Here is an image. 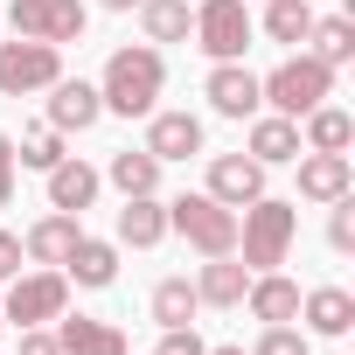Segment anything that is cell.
<instances>
[{"label": "cell", "mask_w": 355, "mask_h": 355, "mask_svg": "<svg viewBox=\"0 0 355 355\" xmlns=\"http://www.w3.org/2000/svg\"><path fill=\"white\" fill-rule=\"evenodd\" d=\"M91 84H98V105H105L112 119H146V112L160 105V91H167V49H153V42H119Z\"/></svg>", "instance_id": "1"}, {"label": "cell", "mask_w": 355, "mask_h": 355, "mask_svg": "<svg viewBox=\"0 0 355 355\" xmlns=\"http://www.w3.org/2000/svg\"><path fill=\"white\" fill-rule=\"evenodd\" d=\"M293 244H300V202L293 196L265 189L258 202L237 209V265L244 272H279L293 258Z\"/></svg>", "instance_id": "2"}, {"label": "cell", "mask_w": 355, "mask_h": 355, "mask_svg": "<svg viewBox=\"0 0 355 355\" xmlns=\"http://www.w3.org/2000/svg\"><path fill=\"white\" fill-rule=\"evenodd\" d=\"M258 98H265V112H279V119H306L313 105H327V98H334V70H327L320 56L293 49L279 70H265V77H258Z\"/></svg>", "instance_id": "3"}, {"label": "cell", "mask_w": 355, "mask_h": 355, "mask_svg": "<svg viewBox=\"0 0 355 355\" xmlns=\"http://www.w3.org/2000/svg\"><path fill=\"white\" fill-rule=\"evenodd\" d=\"M167 237H182L196 258H223V251H237V209H223L216 196H174L167 202Z\"/></svg>", "instance_id": "4"}, {"label": "cell", "mask_w": 355, "mask_h": 355, "mask_svg": "<svg viewBox=\"0 0 355 355\" xmlns=\"http://www.w3.org/2000/svg\"><path fill=\"white\" fill-rule=\"evenodd\" d=\"M63 306H70L63 265H21L8 286H0V313H8V327H49Z\"/></svg>", "instance_id": "5"}, {"label": "cell", "mask_w": 355, "mask_h": 355, "mask_svg": "<svg viewBox=\"0 0 355 355\" xmlns=\"http://www.w3.org/2000/svg\"><path fill=\"white\" fill-rule=\"evenodd\" d=\"M189 42H196L209 63H244V49L258 42L251 0H196V28H189Z\"/></svg>", "instance_id": "6"}, {"label": "cell", "mask_w": 355, "mask_h": 355, "mask_svg": "<svg viewBox=\"0 0 355 355\" xmlns=\"http://www.w3.org/2000/svg\"><path fill=\"white\" fill-rule=\"evenodd\" d=\"M56 77H63V49L56 42H28V35L0 42V98H42Z\"/></svg>", "instance_id": "7"}, {"label": "cell", "mask_w": 355, "mask_h": 355, "mask_svg": "<svg viewBox=\"0 0 355 355\" xmlns=\"http://www.w3.org/2000/svg\"><path fill=\"white\" fill-rule=\"evenodd\" d=\"M8 28L28 35V42H84L91 28V8L84 0H8Z\"/></svg>", "instance_id": "8"}, {"label": "cell", "mask_w": 355, "mask_h": 355, "mask_svg": "<svg viewBox=\"0 0 355 355\" xmlns=\"http://www.w3.org/2000/svg\"><path fill=\"white\" fill-rule=\"evenodd\" d=\"M160 167H174V160H196L202 146H209V132H202V119L189 112V105H153L146 112V139H139Z\"/></svg>", "instance_id": "9"}, {"label": "cell", "mask_w": 355, "mask_h": 355, "mask_svg": "<svg viewBox=\"0 0 355 355\" xmlns=\"http://www.w3.org/2000/svg\"><path fill=\"white\" fill-rule=\"evenodd\" d=\"M202 98H209V112H216V119H237V125L265 112V98H258V70H251V63H209Z\"/></svg>", "instance_id": "10"}, {"label": "cell", "mask_w": 355, "mask_h": 355, "mask_svg": "<svg viewBox=\"0 0 355 355\" xmlns=\"http://www.w3.org/2000/svg\"><path fill=\"white\" fill-rule=\"evenodd\" d=\"M265 174H272V167H258L244 146H237V153H209L202 196H216L223 209H244V202H258V196H265Z\"/></svg>", "instance_id": "11"}, {"label": "cell", "mask_w": 355, "mask_h": 355, "mask_svg": "<svg viewBox=\"0 0 355 355\" xmlns=\"http://www.w3.org/2000/svg\"><path fill=\"white\" fill-rule=\"evenodd\" d=\"M42 119L70 139V132H91L98 119H105V105H98V84L91 77H56L49 91H42Z\"/></svg>", "instance_id": "12"}, {"label": "cell", "mask_w": 355, "mask_h": 355, "mask_svg": "<svg viewBox=\"0 0 355 355\" xmlns=\"http://www.w3.org/2000/svg\"><path fill=\"white\" fill-rule=\"evenodd\" d=\"M293 167H300V202H313V209L355 196V160H348V153H306V146H300Z\"/></svg>", "instance_id": "13"}, {"label": "cell", "mask_w": 355, "mask_h": 355, "mask_svg": "<svg viewBox=\"0 0 355 355\" xmlns=\"http://www.w3.org/2000/svg\"><path fill=\"white\" fill-rule=\"evenodd\" d=\"M112 244H119V251H153V244H167V202H160V196H119Z\"/></svg>", "instance_id": "14"}, {"label": "cell", "mask_w": 355, "mask_h": 355, "mask_svg": "<svg viewBox=\"0 0 355 355\" xmlns=\"http://www.w3.org/2000/svg\"><path fill=\"white\" fill-rule=\"evenodd\" d=\"M49 327H56V348L63 355H132V341H125L119 320H91V313H70L63 306Z\"/></svg>", "instance_id": "15"}, {"label": "cell", "mask_w": 355, "mask_h": 355, "mask_svg": "<svg viewBox=\"0 0 355 355\" xmlns=\"http://www.w3.org/2000/svg\"><path fill=\"white\" fill-rule=\"evenodd\" d=\"M119 258H125V251H119L112 237H91V230H84V237H77V251L63 258L70 293H105V286H119Z\"/></svg>", "instance_id": "16"}, {"label": "cell", "mask_w": 355, "mask_h": 355, "mask_svg": "<svg viewBox=\"0 0 355 355\" xmlns=\"http://www.w3.org/2000/svg\"><path fill=\"white\" fill-rule=\"evenodd\" d=\"M98 189H105V174H98L91 160H77V153H63V160L42 174V196H49V209H70V216H84V209L98 202Z\"/></svg>", "instance_id": "17"}, {"label": "cell", "mask_w": 355, "mask_h": 355, "mask_svg": "<svg viewBox=\"0 0 355 355\" xmlns=\"http://www.w3.org/2000/svg\"><path fill=\"white\" fill-rule=\"evenodd\" d=\"M244 153L258 167H293L300 160V119H279V112L244 119Z\"/></svg>", "instance_id": "18"}, {"label": "cell", "mask_w": 355, "mask_h": 355, "mask_svg": "<svg viewBox=\"0 0 355 355\" xmlns=\"http://www.w3.org/2000/svg\"><path fill=\"white\" fill-rule=\"evenodd\" d=\"M77 237H84V216H70V209H42V216L21 230V251H28V265H63V258L77 251Z\"/></svg>", "instance_id": "19"}, {"label": "cell", "mask_w": 355, "mask_h": 355, "mask_svg": "<svg viewBox=\"0 0 355 355\" xmlns=\"http://www.w3.org/2000/svg\"><path fill=\"white\" fill-rule=\"evenodd\" d=\"M244 286H251V272L237 265V251L196 265V300H202L209 313H237V306H244Z\"/></svg>", "instance_id": "20"}, {"label": "cell", "mask_w": 355, "mask_h": 355, "mask_svg": "<svg viewBox=\"0 0 355 355\" xmlns=\"http://www.w3.org/2000/svg\"><path fill=\"white\" fill-rule=\"evenodd\" d=\"M244 313H251L258 327L300 320V279H286V272H251V286H244Z\"/></svg>", "instance_id": "21"}, {"label": "cell", "mask_w": 355, "mask_h": 355, "mask_svg": "<svg viewBox=\"0 0 355 355\" xmlns=\"http://www.w3.org/2000/svg\"><path fill=\"white\" fill-rule=\"evenodd\" d=\"M300 320H306V334L341 341V334L355 327V293H348V286H306V293H300Z\"/></svg>", "instance_id": "22"}, {"label": "cell", "mask_w": 355, "mask_h": 355, "mask_svg": "<svg viewBox=\"0 0 355 355\" xmlns=\"http://www.w3.org/2000/svg\"><path fill=\"white\" fill-rule=\"evenodd\" d=\"M98 174H105V189H119V196H160V174H167V167H160L146 146H119Z\"/></svg>", "instance_id": "23"}, {"label": "cell", "mask_w": 355, "mask_h": 355, "mask_svg": "<svg viewBox=\"0 0 355 355\" xmlns=\"http://www.w3.org/2000/svg\"><path fill=\"white\" fill-rule=\"evenodd\" d=\"M300 146L306 153H348L355 146V119H348V105H313L306 119H300Z\"/></svg>", "instance_id": "24"}, {"label": "cell", "mask_w": 355, "mask_h": 355, "mask_svg": "<svg viewBox=\"0 0 355 355\" xmlns=\"http://www.w3.org/2000/svg\"><path fill=\"white\" fill-rule=\"evenodd\" d=\"M146 313H153V327H196V313H202L196 279H189V272H167V279L146 293Z\"/></svg>", "instance_id": "25"}, {"label": "cell", "mask_w": 355, "mask_h": 355, "mask_svg": "<svg viewBox=\"0 0 355 355\" xmlns=\"http://www.w3.org/2000/svg\"><path fill=\"white\" fill-rule=\"evenodd\" d=\"M265 42L279 49H306V28H313V0H265V8L251 15Z\"/></svg>", "instance_id": "26"}, {"label": "cell", "mask_w": 355, "mask_h": 355, "mask_svg": "<svg viewBox=\"0 0 355 355\" xmlns=\"http://www.w3.org/2000/svg\"><path fill=\"white\" fill-rule=\"evenodd\" d=\"M139 42H153V49H167V42H189V28H196V8L189 0H139Z\"/></svg>", "instance_id": "27"}, {"label": "cell", "mask_w": 355, "mask_h": 355, "mask_svg": "<svg viewBox=\"0 0 355 355\" xmlns=\"http://www.w3.org/2000/svg\"><path fill=\"white\" fill-rule=\"evenodd\" d=\"M306 56H320L327 70L355 63V21H348V15H313V28H306Z\"/></svg>", "instance_id": "28"}, {"label": "cell", "mask_w": 355, "mask_h": 355, "mask_svg": "<svg viewBox=\"0 0 355 355\" xmlns=\"http://www.w3.org/2000/svg\"><path fill=\"white\" fill-rule=\"evenodd\" d=\"M56 160H63V132H56L49 119L21 125V139H15V167H35V174H49Z\"/></svg>", "instance_id": "29"}, {"label": "cell", "mask_w": 355, "mask_h": 355, "mask_svg": "<svg viewBox=\"0 0 355 355\" xmlns=\"http://www.w3.org/2000/svg\"><path fill=\"white\" fill-rule=\"evenodd\" d=\"M251 355H313V334L300 320H279V327H258V348Z\"/></svg>", "instance_id": "30"}, {"label": "cell", "mask_w": 355, "mask_h": 355, "mask_svg": "<svg viewBox=\"0 0 355 355\" xmlns=\"http://www.w3.org/2000/svg\"><path fill=\"white\" fill-rule=\"evenodd\" d=\"M327 251H355V196H341V202H327Z\"/></svg>", "instance_id": "31"}, {"label": "cell", "mask_w": 355, "mask_h": 355, "mask_svg": "<svg viewBox=\"0 0 355 355\" xmlns=\"http://www.w3.org/2000/svg\"><path fill=\"white\" fill-rule=\"evenodd\" d=\"M153 355H209V341H202L196 327H160V341H153Z\"/></svg>", "instance_id": "32"}, {"label": "cell", "mask_w": 355, "mask_h": 355, "mask_svg": "<svg viewBox=\"0 0 355 355\" xmlns=\"http://www.w3.org/2000/svg\"><path fill=\"white\" fill-rule=\"evenodd\" d=\"M15 182H21V167H15V132H0V209L15 202Z\"/></svg>", "instance_id": "33"}, {"label": "cell", "mask_w": 355, "mask_h": 355, "mask_svg": "<svg viewBox=\"0 0 355 355\" xmlns=\"http://www.w3.org/2000/svg\"><path fill=\"white\" fill-rule=\"evenodd\" d=\"M21 265H28V251H21V230H0V286H8Z\"/></svg>", "instance_id": "34"}, {"label": "cell", "mask_w": 355, "mask_h": 355, "mask_svg": "<svg viewBox=\"0 0 355 355\" xmlns=\"http://www.w3.org/2000/svg\"><path fill=\"white\" fill-rule=\"evenodd\" d=\"M15 334H21L15 355H63V348H56V327H15Z\"/></svg>", "instance_id": "35"}, {"label": "cell", "mask_w": 355, "mask_h": 355, "mask_svg": "<svg viewBox=\"0 0 355 355\" xmlns=\"http://www.w3.org/2000/svg\"><path fill=\"white\" fill-rule=\"evenodd\" d=\"M91 8H105V15H132L139 0H91Z\"/></svg>", "instance_id": "36"}, {"label": "cell", "mask_w": 355, "mask_h": 355, "mask_svg": "<svg viewBox=\"0 0 355 355\" xmlns=\"http://www.w3.org/2000/svg\"><path fill=\"white\" fill-rule=\"evenodd\" d=\"M209 355H251V348H230V341H223V348H209Z\"/></svg>", "instance_id": "37"}, {"label": "cell", "mask_w": 355, "mask_h": 355, "mask_svg": "<svg viewBox=\"0 0 355 355\" xmlns=\"http://www.w3.org/2000/svg\"><path fill=\"white\" fill-rule=\"evenodd\" d=\"M0 334H8V313H0Z\"/></svg>", "instance_id": "38"}]
</instances>
